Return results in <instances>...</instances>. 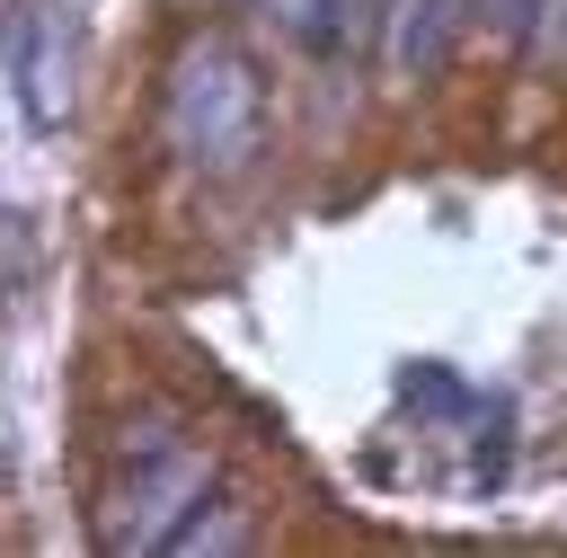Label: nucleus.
Segmentation results:
<instances>
[{"label":"nucleus","mask_w":567,"mask_h":558,"mask_svg":"<svg viewBox=\"0 0 567 558\" xmlns=\"http://www.w3.org/2000/svg\"><path fill=\"white\" fill-rule=\"evenodd\" d=\"M239 540H248L239 505H230V496H213V505H195V514L177 523V540H168V549H186V558H195V549H239Z\"/></svg>","instance_id":"6"},{"label":"nucleus","mask_w":567,"mask_h":558,"mask_svg":"<svg viewBox=\"0 0 567 558\" xmlns=\"http://www.w3.org/2000/svg\"><path fill=\"white\" fill-rule=\"evenodd\" d=\"M159 133L168 151L195 168V177H239L257 159V133H266V89H257V62L230 44V35H186L168 53V89H159Z\"/></svg>","instance_id":"1"},{"label":"nucleus","mask_w":567,"mask_h":558,"mask_svg":"<svg viewBox=\"0 0 567 558\" xmlns=\"http://www.w3.org/2000/svg\"><path fill=\"white\" fill-rule=\"evenodd\" d=\"M532 9H540V0H478V18H487V27H514V35L532 27Z\"/></svg>","instance_id":"9"},{"label":"nucleus","mask_w":567,"mask_h":558,"mask_svg":"<svg viewBox=\"0 0 567 558\" xmlns=\"http://www.w3.org/2000/svg\"><path fill=\"white\" fill-rule=\"evenodd\" d=\"M9 89H18V115L35 133H62L71 124L80 80H71V18L62 9L18 0V18H9Z\"/></svg>","instance_id":"3"},{"label":"nucleus","mask_w":567,"mask_h":558,"mask_svg":"<svg viewBox=\"0 0 567 558\" xmlns=\"http://www.w3.org/2000/svg\"><path fill=\"white\" fill-rule=\"evenodd\" d=\"M523 62H532V71H567V0H540V9H532Z\"/></svg>","instance_id":"8"},{"label":"nucleus","mask_w":567,"mask_h":558,"mask_svg":"<svg viewBox=\"0 0 567 558\" xmlns=\"http://www.w3.org/2000/svg\"><path fill=\"white\" fill-rule=\"evenodd\" d=\"M177 9H213V0H177Z\"/></svg>","instance_id":"10"},{"label":"nucleus","mask_w":567,"mask_h":558,"mask_svg":"<svg viewBox=\"0 0 567 558\" xmlns=\"http://www.w3.org/2000/svg\"><path fill=\"white\" fill-rule=\"evenodd\" d=\"M470 0H381V71L390 80H434Z\"/></svg>","instance_id":"4"},{"label":"nucleus","mask_w":567,"mask_h":558,"mask_svg":"<svg viewBox=\"0 0 567 558\" xmlns=\"http://www.w3.org/2000/svg\"><path fill=\"white\" fill-rule=\"evenodd\" d=\"M399 399L425 407V416H470V390H461L443 363H408V372H399Z\"/></svg>","instance_id":"7"},{"label":"nucleus","mask_w":567,"mask_h":558,"mask_svg":"<svg viewBox=\"0 0 567 558\" xmlns=\"http://www.w3.org/2000/svg\"><path fill=\"white\" fill-rule=\"evenodd\" d=\"M248 9H257L266 35H284V44H301V53L328 44V0H248Z\"/></svg>","instance_id":"5"},{"label":"nucleus","mask_w":567,"mask_h":558,"mask_svg":"<svg viewBox=\"0 0 567 558\" xmlns=\"http://www.w3.org/2000/svg\"><path fill=\"white\" fill-rule=\"evenodd\" d=\"M204 487H213V461H204L195 443H177V452H142V461H124V478H115V496H106V514H97V540H106L115 558H133V549H168L177 523L204 505Z\"/></svg>","instance_id":"2"}]
</instances>
